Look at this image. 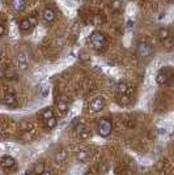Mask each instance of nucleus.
<instances>
[{
  "label": "nucleus",
  "mask_w": 174,
  "mask_h": 175,
  "mask_svg": "<svg viewBox=\"0 0 174 175\" xmlns=\"http://www.w3.org/2000/svg\"><path fill=\"white\" fill-rule=\"evenodd\" d=\"M4 33H5V28L3 25H0V37H2V35H4Z\"/></svg>",
  "instance_id": "26"
},
{
  "label": "nucleus",
  "mask_w": 174,
  "mask_h": 175,
  "mask_svg": "<svg viewBox=\"0 0 174 175\" xmlns=\"http://www.w3.org/2000/svg\"><path fill=\"white\" fill-rule=\"evenodd\" d=\"M4 102H5L7 106H14L17 103V98L13 93H7L5 97H4Z\"/></svg>",
  "instance_id": "13"
},
{
  "label": "nucleus",
  "mask_w": 174,
  "mask_h": 175,
  "mask_svg": "<svg viewBox=\"0 0 174 175\" xmlns=\"http://www.w3.org/2000/svg\"><path fill=\"white\" fill-rule=\"evenodd\" d=\"M80 56H81L83 60H88V55H86L85 52H80Z\"/></svg>",
  "instance_id": "27"
},
{
  "label": "nucleus",
  "mask_w": 174,
  "mask_h": 175,
  "mask_svg": "<svg viewBox=\"0 0 174 175\" xmlns=\"http://www.w3.org/2000/svg\"><path fill=\"white\" fill-rule=\"evenodd\" d=\"M158 37H160L161 41H164V39L170 37V33H169V30L166 28H162V29H160V30H158Z\"/></svg>",
  "instance_id": "19"
},
{
  "label": "nucleus",
  "mask_w": 174,
  "mask_h": 175,
  "mask_svg": "<svg viewBox=\"0 0 174 175\" xmlns=\"http://www.w3.org/2000/svg\"><path fill=\"white\" fill-rule=\"evenodd\" d=\"M42 17H43V20H45V22L51 24V22H54L55 18H56V13L51 8H46L45 11L42 12Z\"/></svg>",
  "instance_id": "7"
},
{
  "label": "nucleus",
  "mask_w": 174,
  "mask_h": 175,
  "mask_svg": "<svg viewBox=\"0 0 174 175\" xmlns=\"http://www.w3.org/2000/svg\"><path fill=\"white\" fill-rule=\"evenodd\" d=\"M39 90H41V96H42L43 98H45V97H47V96H49V93H50L49 86H46V85H43Z\"/></svg>",
  "instance_id": "24"
},
{
  "label": "nucleus",
  "mask_w": 174,
  "mask_h": 175,
  "mask_svg": "<svg viewBox=\"0 0 174 175\" xmlns=\"http://www.w3.org/2000/svg\"><path fill=\"white\" fill-rule=\"evenodd\" d=\"M90 45L94 50H97V51H101V50H104L107 45V41H106V37L101 33V32H97V30H94L92 34H90Z\"/></svg>",
  "instance_id": "1"
},
{
  "label": "nucleus",
  "mask_w": 174,
  "mask_h": 175,
  "mask_svg": "<svg viewBox=\"0 0 174 175\" xmlns=\"http://www.w3.org/2000/svg\"><path fill=\"white\" fill-rule=\"evenodd\" d=\"M97 131H98L100 136H102V137L110 136L111 132H113V123L109 119H106V118L101 119L98 122V124H97Z\"/></svg>",
  "instance_id": "4"
},
{
  "label": "nucleus",
  "mask_w": 174,
  "mask_h": 175,
  "mask_svg": "<svg viewBox=\"0 0 174 175\" xmlns=\"http://www.w3.org/2000/svg\"><path fill=\"white\" fill-rule=\"evenodd\" d=\"M0 25H3V17L0 16Z\"/></svg>",
  "instance_id": "30"
},
{
  "label": "nucleus",
  "mask_w": 174,
  "mask_h": 175,
  "mask_svg": "<svg viewBox=\"0 0 174 175\" xmlns=\"http://www.w3.org/2000/svg\"><path fill=\"white\" fill-rule=\"evenodd\" d=\"M56 108L60 114H66L68 111V102L67 101H58Z\"/></svg>",
  "instance_id": "15"
},
{
  "label": "nucleus",
  "mask_w": 174,
  "mask_h": 175,
  "mask_svg": "<svg viewBox=\"0 0 174 175\" xmlns=\"http://www.w3.org/2000/svg\"><path fill=\"white\" fill-rule=\"evenodd\" d=\"M25 175H35V174H34V172H33V170H32V171H26V172H25Z\"/></svg>",
  "instance_id": "29"
},
{
  "label": "nucleus",
  "mask_w": 174,
  "mask_h": 175,
  "mask_svg": "<svg viewBox=\"0 0 174 175\" xmlns=\"http://www.w3.org/2000/svg\"><path fill=\"white\" fill-rule=\"evenodd\" d=\"M11 7L16 12H23L25 9V7H26V2L25 0H12Z\"/></svg>",
  "instance_id": "10"
},
{
  "label": "nucleus",
  "mask_w": 174,
  "mask_h": 175,
  "mask_svg": "<svg viewBox=\"0 0 174 175\" xmlns=\"http://www.w3.org/2000/svg\"><path fill=\"white\" fill-rule=\"evenodd\" d=\"M0 165H2L3 169L8 170V169H12V167L16 165V161L12 156H3L2 157V161H0Z\"/></svg>",
  "instance_id": "6"
},
{
  "label": "nucleus",
  "mask_w": 174,
  "mask_h": 175,
  "mask_svg": "<svg viewBox=\"0 0 174 175\" xmlns=\"http://www.w3.org/2000/svg\"><path fill=\"white\" fill-rule=\"evenodd\" d=\"M117 92L119 94V97L120 96H127V92H128V85L126 82H119L117 85Z\"/></svg>",
  "instance_id": "16"
},
{
  "label": "nucleus",
  "mask_w": 174,
  "mask_h": 175,
  "mask_svg": "<svg viewBox=\"0 0 174 175\" xmlns=\"http://www.w3.org/2000/svg\"><path fill=\"white\" fill-rule=\"evenodd\" d=\"M136 52L141 60H148V59H151L152 52H153V47L147 42H140L139 45H137Z\"/></svg>",
  "instance_id": "3"
},
{
  "label": "nucleus",
  "mask_w": 174,
  "mask_h": 175,
  "mask_svg": "<svg viewBox=\"0 0 174 175\" xmlns=\"http://www.w3.org/2000/svg\"><path fill=\"white\" fill-rule=\"evenodd\" d=\"M33 24L30 22V20L29 18H24V20H21V22H20V30L23 32V33H29L33 29Z\"/></svg>",
  "instance_id": "11"
},
{
  "label": "nucleus",
  "mask_w": 174,
  "mask_h": 175,
  "mask_svg": "<svg viewBox=\"0 0 174 175\" xmlns=\"http://www.w3.org/2000/svg\"><path fill=\"white\" fill-rule=\"evenodd\" d=\"M43 171H45V163L43 162H37L33 167V172L35 175H41Z\"/></svg>",
  "instance_id": "17"
},
{
  "label": "nucleus",
  "mask_w": 174,
  "mask_h": 175,
  "mask_svg": "<svg viewBox=\"0 0 174 175\" xmlns=\"http://www.w3.org/2000/svg\"><path fill=\"white\" fill-rule=\"evenodd\" d=\"M79 123H80V118H77V116H76V118H74V120L71 122L69 128H72V129H74V128H76V126L79 124Z\"/></svg>",
  "instance_id": "25"
},
{
  "label": "nucleus",
  "mask_w": 174,
  "mask_h": 175,
  "mask_svg": "<svg viewBox=\"0 0 174 175\" xmlns=\"http://www.w3.org/2000/svg\"><path fill=\"white\" fill-rule=\"evenodd\" d=\"M110 8H111V11H119V9H122V2H120V0H111V2H110Z\"/></svg>",
  "instance_id": "20"
},
{
  "label": "nucleus",
  "mask_w": 174,
  "mask_h": 175,
  "mask_svg": "<svg viewBox=\"0 0 174 175\" xmlns=\"http://www.w3.org/2000/svg\"><path fill=\"white\" fill-rule=\"evenodd\" d=\"M46 123H47V128H49V129H53V128H55V127H56V123H58V122H56L55 116H54V118L46 120Z\"/></svg>",
  "instance_id": "22"
},
{
  "label": "nucleus",
  "mask_w": 174,
  "mask_h": 175,
  "mask_svg": "<svg viewBox=\"0 0 174 175\" xmlns=\"http://www.w3.org/2000/svg\"><path fill=\"white\" fill-rule=\"evenodd\" d=\"M105 99L104 97H96L90 102V111L92 112H101L105 108Z\"/></svg>",
  "instance_id": "5"
},
{
  "label": "nucleus",
  "mask_w": 174,
  "mask_h": 175,
  "mask_svg": "<svg viewBox=\"0 0 174 175\" xmlns=\"http://www.w3.org/2000/svg\"><path fill=\"white\" fill-rule=\"evenodd\" d=\"M162 42H164V46L168 48V50H171V48H173V38H171V37L164 39Z\"/></svg>",
  "instance_id": "23"
},
{
  "label": "nucleus",
  "mask_w": 174,
  "mask_h": 175,
  "mask_svg": "<svg viewBox=\"0 0 174 175\" xmlns=\"http://www.w3.org/2000/svg\"><path fill=\"white\" fill-rule=\"evenodd\" d=\"M66 158H67V153H66V150L58 149V150L54 153V161H55L56 163H63L64 161H66Z\"/></svg>",
  "instance_id": "9"
},
{
  "label": "nucleus",
  "mask_w": 174,
  "mask_h": 175,
  "mask_svg": "<svg viewBox=\"0 0 174 175\" xmlns=\"http://www.w3.org/2000/svg\"><path fill=\"white\" fill-rule=\"evenodd\" d=\"M79 135H80V137L83 138V140H86V138H89V137H90L92 133H90V131L88 129V127H86L85 129L81 131V132H79Z\"/></svg>",
  "instance_id": "21"
},
{
  "label": "nucleus",
  "mask_w": 174,
  "mask_h": 175,
  "mask_svg": "<svg viewBox=\"0 0 174 175\" xmlns=\"http://www.w3.org/2000/svg\"><path fill=\"white\" fill-rule=\"evenodd\" d=\"M41 175H53V174H51V171H50V170H46L45 169V171H43Z\"/></svg>",
  "instance_id": "28"
},
{
  "label": "nucleus",
  "mask_w": 174,
  "mask_h": 175,
  "mask_svg": "<svg viewBox=\"0 0 174 175\" xmlns=\"http://www.w3.org/2000/svg\"><path fill=\"white\" fill-rule=\"evenodd\" d=\"M42 118L45 120H49V119L54 118V111L51 110V108H45V110L42 111Z\"/></svg>",
  "instance_id": "18"
},
{
  "label": "nucleus",
  "mask_w": 174,
  "mask_h": 175,
  "mask_svg": "<svg viewBox=\"0 0 174 175\" xmlns=\"http://www.w3.org/2000/svg\"><path fill=\"white\" fill-rule=\"evenodd\" d=\"M173 77V68L171 67H164L158 71L156 76V82L158 85H166Z\"/></svg>",
  "instance_id": "2"
},
{
  "label": "nucleus",
  "mask_w": 174,
  "mask_h": 175,
  "mask_svg": "<svg viewBox=\"0 0 174 175\" xmlns=\"http://www.w3.org/2000/svg\"><path fill=\"white\" fill-rule=\"evenodd\" d=\"M90 22H92V25H94V26L102 25V24H104V16H102L101 13H96V14H93L92 18H90Z\"/></svg>",
  "instance_id": "14"
},
{
  "label": "nucleus",
  "mask_w": 174,
  "mask_h": 175,
  "mask_svg": "<svg viewBox=\"0 0 174 175\" xmlns=\"http://www.w3.org/2000/svg\"><path fill=\"white\" fill-rule=\"evenodd\" d=\"M90 157V152L89 150H80L76 153V159L80 162H86Z\"/></svg>",
  "instance_id": "12"
},
{
  "label": "nucleus",
  "mask_w": 174,
  "mask_h": 175,
  "mask_svg": "<svg viewBox=\"0 0 174 175\" xmlns=\"http://www.w3.org/2000/svg\"><path fill=\"white\" fill-rule=\"evenodd\" d=\"M17 64H18L20 69H23V71L28 68V56L25 52H23V51L17 54Z\"/></svg>",
  "instance_id": "8"
}]
</instances>
